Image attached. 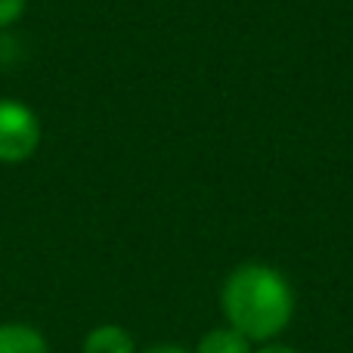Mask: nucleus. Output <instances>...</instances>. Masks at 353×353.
I'll use <instances>...</instances> for the list:
<instances>
[{
    "mask_svg": "<svg viewBox=\"0 0 353 353\" xmlns=\"http://www.w3.org/2000/svg\"><path fill=\"white\" fill-rule=\"evenodd\" d=\"M220 304L230 325L248 341H270L292 323L294 294L279 270L267 263H242L226 276Z\"/></svg>",
    "mask_w": 353,
    "mask_h": 353,
    "instance_id": "1",
    "label": "nucleus"
},
{
    "mask_svg": "<svg viewBox=\"0 0 353 353\" xmlns=\"http://www.w3.org/2000/svg\"><path fill=\"white\" fill-rule=\"evenodd\" d=\"M41 121L25 103L0 99V161L19 165L41 146Z\"/></svg>",
    "mask_w": 353,
    "mask_h": 353,
    "instance_id": "2",
    "label": "nucleus"
},
{
    "mask_svg": "<svg viewBox=\"0 0 353 353\" xmlns=\"http://www.w3.org/2000/svg\"><path fill=\"white\" fill-rule=\"evenodd\" d=\"M0 353H50V347L34 325L3 323L0 325Z\"/></svg>",
    "mask_w": 353,
    "mask_h": 353,
    "instance_id": "3",
    "label": "nucleus"
},
{
    "mask_svg": "<svg viewBox=\"0 0 353 353\" xmlns=\"http://www.w3.org/2000/svg\"><path fill=\"white\" fill-rule=\"evenodd\" d=\"M84 353H134V338L121 325H97L84 338Z\"/></svg>",
    "mask_w": 353,
    "mask_h": 353,
    "instance_id": "4",
    "label": "nucleus"
},
{
    "mask_svg": "<svg viewBox=\"0 0 353 353\" xmlns=\"http://www.w3.org/2000/svg\"><path fill=\"white\" fill-rule=\"evenodd\" d=\"M195 353H251V341L242 335V332L232 329V325H226V329L208 332V335L199 341Z\"/></svg>",
    "mask_w": 353,
    "mask_h": 353,
    "instance_id": "5",
    "label": "nucleus"
},
{
    "mask_svg": "<svg viewBox=\"0 0 353 353\" xmlns=\"http://www.w3.org/2000/svg\"><path fill=\"white\" fill-rule=\"evenodd\" d=\"M25 10V0H0V28L10 22H16Z\"/></svg>",
    "mask_w": 353,
    "mask_h": 353,
    "instance_id": "6",
    "label": "nucleus"
},
{
    "mask_svg": "<svg viewBox=\"0 0 353 353\" xmlns=\"http://www.w3.org/2000/svg\"><path fill=\"white\" fill-rule=\"evenodd\" d=\"M146 353H189V350H183V347H174V344H161V347H149Z\"/></svg>",
    "mask_w": 353,
    "mask_h": 353,
    "instance_id": "7",
    "label": "nucleus"
},
{
    "mask_svg": "<svg viewBox=\"0 0 353 353\" xmlns=\"http://www.w3.org/2000/svg\"><path fill=\"white\" fill-rule=\"evenodd\" d=\"M257 353H298V350L285 347V344H270V347H263V350H257Z\"/></svg>",
    "mask_w": 353,
    "mask_h": 353,
    "instance_id": "8",
    "label": "nucleus"
}]
</instances>
